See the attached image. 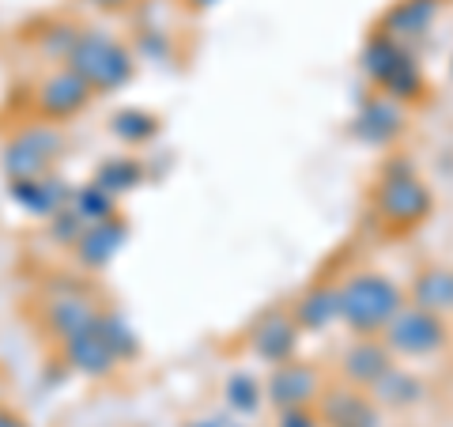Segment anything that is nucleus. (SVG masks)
Listing matches in <instances>:
<instances>
[{
	"label": "nucleus",
	"mask_w": 453,
	"mask_h": 427,
	"mask_svg": "<svg viewBox=\"0 0 453 427\" xmlns=\"http://www.w3.org/2000/svg\"><path fill=\"white\" fill-rule=\"evenodd\" d=\"M340 322L356 337H378L404 307V291L386 273H356L336 288Z\"/></svg>",
	"instance_id": "f257e3e1"
},
{
	"label": "nucleus",
	"mask_w": 453,
	"mask_h": 427,
	"mask_svg": "<svg viewBox=\"0 0 453 427\" xmlns=\"http://www.w3.org/2000/svg\"><path fill=\"white\" fill-rule=\"evenodd\" d=\"M65 68H73L91 91H113L133 80V53L118 38L80 27L76 42L65 53Z\"/></svg>",
	"instance_id": "f03ea898"
},
{
	"label": "nucleus",
	"mask_w": 453,
	"mask_h": 427,
	"mask_svg": "<svg viewBox=\"0 0 453 427\" xmlns=\"http://www.w3.org/2000/svg\"><path fill=\"white\" fill-rule=\"evenodd\" d=\"M434 197L423 182L412 175L408 159H393L381 170V182L374 190V212L389 231H412L431 216Z\"/></svg>",
	"instance_id": "7ed1b4c3"
},
{
	"label": "nucleus",
	"mask_w": 453,
	"mask_h": 427,
	"mask_svg": "<svg viewBox=\"0 0 453 427\" xmlns=\"http://www.w3.org/2000/svg\"><path fill=\"white\" fill-rule=\"evenodd\" d=\"M363 68L381 88V95H389L393 103H401V106L416 103V98H423V91H427V80H423L408 46H401V42H393L378 31L366 38V46H363Z\"/></svg>",
	"instance_id": "20e7f679"
},
{
	"label": "nucleus",
	"mask_w": 453,
	"mask_h": 427,
	"mask_svg": "<svg viewBox=\"0 0 453 427\" xmlns=\"http://www.w3.org/2000/svg\"><path fill=\"white\" fill-rule=\"evenodd\" d=\"M381 340L393 355H408V360H423V355H434L446 348L449 340V325L442 314H431L416 303H404L393 314V322L381 330Z\"/></svg>",
	"instance_id": "39448f33"
},
{
	"label": "nucleus",
	"mask_w": 453,
	"mask_h": 427,
	"mask_svg": "<svg viewBox=\"0 0 453 427\" xmlns=\"http://www.w3.org/2000/svg\"><path fill=\"white\" fill-rule=\"evenodd\" d=\"M268 401L276 408H310L321 397V371L310 363L288 360L273 367V378H268Z\"/></svg>",
	"instance_id": "423d86ee"
},
{
	"label": "nucleus",
	"mask_w": 453,
	"mask_h": 427,
	"mask_svg": "<svg viewBox=\"0 0 453 427\" xmlns=\"http://www.w3.org/2000/svg\"><path fill=\"white\" fill-rule=\"evenodd\" d=\"M314 416L325 427H378V408L371 401V393H363L359 386H336L321 390Z\"/></svg>",
	"instance_id": "0eeeda50"
},
{
	"label": "nucleus",
	"mask_w": 453,
	"mask_h": 427,
	"mask_svg": "<svg viewBox=\"0 0 453 427\" xmlns=\"http://www.w3.org/2000/svg\"><path fill=\"white\" fill-rule=\"evenodd\" d=\"M442 4L446 0H393L386 8V16L378 19V35L408 46L412 38H423L431 31V23L438 19Z\"/></svg>",
	"instance_id": "6e6552de"
},
{
	"label": "nucleus",
	"mask_w": 453,
	"mask_h": 427,
	"mask_svg": "<svg viewBox=\"0 0 453 427\" xmlns=\"http://www.w3.org/2000/svg\"><path fill=\"white\" fill-rule=\"evenodd\" d=\"M389 367H393V352L386 348V340H378V337H356L344 348V355H340V371L359 390L374 386Z\"/></svg>",
	"instance_id": "1a4fd4ad"
},
{
	"label": "nucleus",
	"mask_w": 453,
	"mask_h": 427,
	"mask_svg": "<svg viewBox=\"0 0 453 427\" xmlns=\"http://www.w3.org/2000/svg\"><path fill=\"white\" fill-rule=\"evenodd\" d=\"M91 88L83 83L73 68H57L53 76L42 80V88H38V106L46 118H73V113H80L83 106L91 103Z\"/></svg>",
	"instance_id": "9d476101"
},
{
	"label": "nucleus",
	"mask_w": 453,
	"mask_h": 427,
	"mask_svg": "<svg viewBox=\"0 0 453 427\" xmlns=\"http://www.w3.org/2000/svg\"><path fill=\"white\" fill-rule=\"evenodd\" d=\"M356 136L374 148H389L396 136L404 133V106L393 103L389 95H374L359 113H356Z\"/></svg>",
	"instance_id": "9b49d317"
},
{
	"label": "nucleus",
	"mask_w": 453,
	"mask_h": 427,
	"mask_svg": "<svg viewBox=\"0 0 453 427\" xmlns=\"http://www.w3.org/2000/svg\"><path fill=\"white\" fill-rule=\"evenodd\" d=\"M295 348H299V325L291 314H268L257 322L253 330V352L261 355L265 363H288L295 360Z\"/></svg>",
	"instance_id": "f8f14e48"
},
{
	"label": "nucleus",
	"mask_w": 453,
	"mask_h": 427,
	"mask_svg": "<svg viewBox=\"0 0 453 427\" xmlns=\"http://www.w3.org/2000/svg\"><path fill=\"white\" fill-rule=\"evenodd\" d=\"M68 360H73V367H80V371H88V375H106L118 355H113V348L106 345V337L98 333V325H88V330L68 337Z\"/></svg>",
	"instance_id": "ddd939ff"
},
{
	"label": "nucleus",
	"mask_w": 453,
	"mask_h": 427,
	"mask_svg": "<svg viewBox=\"0 0 453 427\" xmlns=\"http://www.w3.org/2000/svg\"><path fill=\"white\" fill-rule=\"evenodd\" d=\"M291 318L299 330H329L333 322H340V303H336V288L318 283L299 295V303L291 307Z\"/></svg>",
	"instance_id": "4468645a"
},
{
	"label": "nucleus",
	"mask_w": 453,
	"mask_h": 427,
	"mask_svg": "<svg viewBox=\"0 0 453 427\" xmlns=\"http://www.w3.org/2000/svg\"><path fill=\"white\" fill-rule=\"evenodd\" d=\"M412 303L431 314H453V268H427L412 283Z\"/></svg>",
	"instance_id": "2eb2a0df"
},
{
	"label": "nucleus",
	"mask_w": 453,
	"mask_h": 427,
	"mask_svg": "<svg viewBox=\"0 0 453 427\" xmlns=\"http://www.w3.org/2000/svg\"><path fill=\"white\" fill-rule=\"evenodd\" d=\"M366 390H371V401H374V405H386V408L416 405V401H419V393H423L419 382L408 375V371H401V367H389V371L381 375L374 386H366Z\"/></svg>",
	"instance_id": "dca6fc26"
},
{
	"label": "nucleus",
	"mask_w": 453,
	"mask_h": 427,
	"mask_svg": "<svg viewBox=\"0 0 453 427\" xmlns=\"http://www.w3.org/2000/svg\"><path fill=\"white\" fill-rule=\"evenodd\" d=\"M121 238H125V227L121 223H113V220H98L88 235L80 238V258L88 261V265H106L113 253H118L121 246Z\"/></svg>",
	"instance_id": "f3484780"
},
{
	"label": "nucleus",
	"mask_w": 453,
	"mask_h": 427,
	"mask_svg": "<svg viewBox=\"0 0 453 427\" xmlns=\"http://www.w3.org/2000/svg\"><path fill=\"white\" fill-rule=\"evenodd\" d=\"M61 140H57L53 133H38L35 140L27 136L23 144H19V155H12V170H16L19 178H31V175H38V170H46V163H50V148H57Z\"/></svg>",
	"instance_id": "a211bd4d"
},
{
	"label": "nucleus",
	"mask_w": 453,
	"mask_h": 427,
	"mask_svg": "<svg viewBox=\"0 0 453 427\" xmlns=\"http://www.w3.org/2000/svg\"><path fill=\"white\" fill-rule=\"evenodd\" d=\"M110 129L118 133L125 144H144V140H151L155 133H159V121L144 110H121L118 118L110 121Z\"/></svg>",
	"instance_id": "6ab92c4d"
},
{
	"label": "nucleus",
	"mask_w": 453,
	"mask_h": 427,
	"mask_svg": "<svg viewBox=\"0 0 453 427\" xmlns=\"http://www.w3.org/2000/svg\"><path fill=\"white\" fill-rule=\"evenodd\" d=\"M140 182V167L133 159H113L98 170V182L95 186H103L106 193H121V190H133Z\"/></svg>",
	"instance_id": "aec40b11"
},
{
	"label": "nucleus",
	"mask_w": 453,
	"mask_h": 427,
	"mask_svg": "<svg viewBox=\"0 0 453 427\" xmlns=\"http://www.w3.org/2000/svg\"><path fill=\"white\" fill-rule=\"evenodd\" d=\"M226 401H231L238 412H253L261 405V386L250 375H234L226 382Z\"/></svg>",
	"instance_id": "412c9836"
},
{
	"label": "nucleus",
	"mask_w": 453,
	"mask_h": 427,
	"mask_svg": "<svg viewBox=\"0 0 453 427\" xmlns=\"http://www.w3.org/2000/svg\"><path fill=\"white\" fill-rule=\"evenodd\" d=\"M280 427H321L310 408H280Z\"/></svg>",
	"instance_id": "4be33fe9"
},
{
	"label": "nucleus",
	"mask_w": 453,
	"mask_h": 427,
	"mask_svg": "<svg viewBox=\"0 0 453 427\" xmlns=\"http://www.w3.org/2000/svg\"><path fill=\"white\" fill-rule=\"evenodd\" d=\"M91 8H98V12H125L133 4V0H88Z\"/></svg>",
	"instance_id": "5701e85b"
},
{
	"label": "nucleus",
	"mask_w": 453,
	"mask_h": 427,
	"mask_svg": "<svg viewBox=\"0 0 453 427\" xmlns=\"http://www.w3.org/2000/svg\"><path fill=\"white\" fill-rule=\"evenodd\" d=\"M181 4H186L189 12H208V8H216L219 0H181Z\"/></svg>",
	"instance_id": "b1692460"
}]
</instances>
